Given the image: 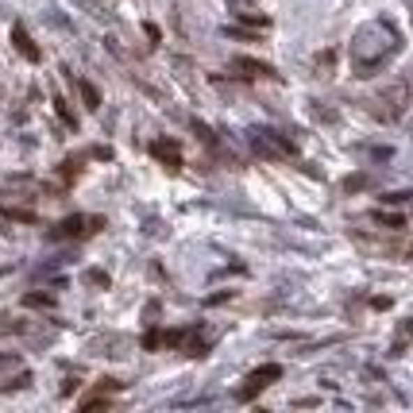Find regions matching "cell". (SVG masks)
<instances>
[{
	"label": "cell",
	"instance_id": "1",
	"mask_svg": "<svg viewBox=\"0 0 413 413\" xmlns=\"http://www.w3.org/2000/svg\"><path fill=\"white\" fill-rule=\"evenodd\" d=\"M100 228H105L100 216L74 213V216H66V220H58L54 228H50V236H54V240H85V236H93V232H100Z\"/></svg>",
	"mask_w": 413,
	"mask_h": 413
},
{
	"label": "cell",
	"instance_id": "5",
	"mask_svg": "<svg viewBox=\"0 0 413 413\" xmlns=\"http://www.w3.org/2000/svg\"><path fill=\"white\" fill-rule=\"evenodd\" d=\"M12 47H16L20 54L27 58V62H43V50H39V43H35L31 35H27V27L20 24V20L12 24Z\"/></svg>",
	"mask_w": 413,
	"mask_h": 413
},
{
	"label": "cell",
	"instance_id": "12",
	"mask_svg": "<svg viewBox=\"0 0 413 413\" xmlns=\"http://www.w3.org/2000/svg\"><path fill=\"white\" fill-rule=\"evenodd\" d=\"M382 201H386V205H402V201H410V193H386Z\"/></svg>",
	"mask_w": 413,
	"mask_h": 413
},
{
	"label": "cell",
	"instance_id": "4",
	"mask_svg": "<svg viewBox=\"0 0 413 413\" xmlns=\"http://www.w3.org/2000/svg\"><path fill=\"white\" fill-rule=\"evenodd\" d=\"M151 158H158L163 166H170V170H178L182 166V143L178 140H151Z\"/></svg>",
	"mask_w": 413,
	"mask_h": 413
},
{
	"label": "cell",
	"instance_id": "11",
	"mask_svg": "<svg viewBox=\"0 0 413 413\" xmlns=\"http://www.w3.org/2000/svg\"><path fill=\"white\" fill-rule=\"evenodd\" d=\"M85 278H89L93 286H108V274H100V271H89V274H85Z\"/></svg>",
	"mask_w": 413,
	"mask_h": 413
},
{
	"label": "cell",
	"instance_id": "8",
	"mask_svg": "<svg viewBox=\"0 0 413 413\" xmlns=\"http://www.w3.org/2000/svg\"><path fill=\"white\" fill-rule=\"evenodd\" d=\"M375 224H382V228H390V232H402L405 228V216L402 213H382V209H379V213H375Z\"/></svg>",
	"mask_w": 413,
	"mask_h": 413
},
{
	"label": "cell",
	"instance_id": "3",
	"mask_svg": "<svg viewBox=\"0 0 413 413\" xmlns=\"http://www.w3.org/2000/svg\"><path fill=\"white\" fill-rule=\"evenodd\" d=\"M251 147H255L259 155H266V158H290L294 155V143L282 140L278 132H255L251 135Z\"/></svg>",
	"mask_w": 413,
	"mask_h": 413
},
{
	"label": "cell",
	"instance_id": "13",
	"mask_svg": "<svg viewBox=\"0 0 413 413\" xmlns=\"http://www.w3.org/2000/svg\"><path fill=\"white\" fill-rule=\"evenodd\" d=\"M143 31H147V39H151V43H158V39H163V31H158L155 24H143Z\"/></svg>",
	"mask_w": 413,
	"mask_h": 413
},
{
	"label": "cell",
	"instance_id": "9",
	"mask_svg": "<svg viewBox=\"0 0 413 413\" xmlns=\"http://www.w3.org/2000/svg\"><path fill=\"white\" fill-rule=\"evenodd\" d=\"M54 112L62 116V120H66V124H70V128H74V132H77V116L70 112V105H66V100H62V97H54Z\"/></svg>",
	"mask_w": 413,
	"mask_h": 413
},
{
	"label": "cell",
	"instance_id": "2",
	"mask_svg": "<svg viewBox=\"0 0 413 413\" xmlns=\"http://www.w3.org/2000/svg\"><path fill=\"white\" fill-rule=\"evenodd\" d=\"M278 379H282V367L278 363H263V367H255V371L243 379V386L236 390V398H240V402H251V398L263 394V390L271 386V382H278Z\"/></svg>",
	"mask_w": 413,
	"mask_h": 413
},
{
	"label": "cell",
	"instance_id": "10",
	"mask_svg": "<svg viewBox=\"0 0 413 413\" xmlns=\"http://www.w3.org/2000/svg\"><path fill=\"white\" fill-rule=\"evenodd\" d=\"M24 301H27L31 309H39V306H47V309H50V306H54V298H50V294H27Z\"/></svg>",
	"mask_w": 413,
	"mask_h": 413
},
{
	"label": "cell",
	"instance_id": "6",
	"mask_svg": "<svg viewBox=\"0 0 413 413\" xmlns=\"http://www.w3.org/2000/svg\"><path fill=\"white\" fill-rule=\"evenodd\" d=\"M236 70H243V77H266V82H274V66H266V62H255V58H236L232 62Z\"/></svg>",
	"mask_w": 413,
	"mask_h": 413
},
{
	"label": "cell",
	"instance_id": "7",
	"mask_svg": "<svg viewBox=\"0 0 413 413\" xmlns=\"http://www.w3.org/2000/svg\"><path fill=\"white\" fill-rule=\"evenodd\" d=\"M77 93H82V100H85V108H89V112H97V108H100V93H97V85H93V82L77 77Z\"/></svg>",
	"mask_w": 413,
	"mask_h": 413
}]
</instances>
